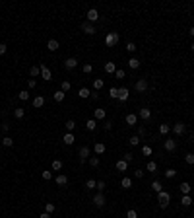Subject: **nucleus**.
<instances>
[{
    "label": "nucleus",
    "instance_id": "49",
    "mask_svg": "<svg viewBox=\"0 0 194 218\" xmlns=\"http://www.w3.org/2000/svg\"><path fill=\"white\" fill-rule=\"evenodd\" d=\"M184 162H187L188 166H192V164H194V154H187V156H184Z\"/></svg>",
    "mask_w": 194,
    "mask_h": 218
},
{
    "label": "nucleus",
    "instance_id": "13",
    "mask_svg": "<svg viewBox=\"0 0 194 218\" xmlns=\"http://www.w3.org/2000/svg\"><path fill=\"white\" fill-rule=\"evenodd\" d=\"M105 117H107V111L105 109H95V111H93V119H95V121H103Z\"/></svg>",
    "mask_w": 194,
    "mask_h": 218
},
{
    "label": "nucleus",
    "instance_id": "46",
    "mask_svg": "<svg viewBox=\"0 0 194 218\" xmlns=\"http://www.w3.org/2000/svg\"><path fill=\"white\" fill-rule=\"evenodd\" d=\"M52 170H55V171L62 170V162H60V160H55V162H52Z\"/></svg>",
    "mask_w": 194,
    "mask_h": 218
},
{
    "label": "nucleus",
    "instance_id": "31",
    "mask_svg": "<svg viewBox=\"0 0 194 218\" xmlns=\"http://www.w3.org/2000/svg\"><path fill=\"white\" fill-rule=\"evenodd\" d=\"M29 74H31L33 78L41 76V64H39V66H31V70H29Z\"/></svg>",
    "mask_w": 194,
    "mask_h": 218
},
{
    "label": "nucleus",
    "instance_id": "11",
    "mask_svg": "<svg viewBox=\"0 0 194 218\" xmlns=\"http://www.w3.org/2000/svg\"><path fill=\"white\" fill-rule=\"evenodd\" d=\"M31 103H33V107H35V109H39V107H43V105H45V97L43 96H35Z\"/></svg>",
    "mask_w": 194,
    "mask_h": 218
},
{
    "label": "nucleus",
    "instance_id": "57",
    "mask_svg": "<svg viewBox=\"0 0 194 218\" xmlns=\"http://www.w3.org/2000/svg\"><path fill=\"white\" fill-rule=\"evenodd\" d=\"M134 177H136V179H142V177H144V170H136V171H134Z\"/></svg>",
    "mask_w": 194,
    "mask_h": 218
},
{
    "label": "nucleus",
    "instance_id": "40",
    "mask_svg": "<svg viewBox=\"0 0 194 218\" xmlns=\"http://www.w3.org/2000/svg\"><path fill=\"white\" fill-rule=\"evenodd\" d=\"M23 115H25V111H23V107H18V109L14 111V117H16V119H22Z\"/></svg>",
    "mask_w": 194,
    "mask_h": 218
},
{
    "label": "nucleus",
    "instance_id": "12",
    "mask_svg": "<svg viewBox=\"0 0 194 218\" xmlns=\"http://www.w3.org/2000/svg\"><path fill=\"white\" fill-rule=\"evenodd\" d=\"M88 158H89V148H88V146H82V148H80V162L84 164Z\"/></svg>",
    "mask_w": 194,
    "mask_h": 218
},
{
    "label": "nucleus",
    "instance_id": "41",
    "mask_svg": "<svg viewBox=\"0 0 194 218\" xmlns=\"http://www.w3.org/2000/svg\"><path fill=\"white\" fill-rule=\"evenodd\" d=\"M128 142H130L132 146H138V144H140V137H138V134H134V137L128 138Z\"/></svg>",
    "mask_w": 194,
    "mask_h": 218
},
{
    "label": "nucleus",
    "instance_id": "62",
    "mask_svg": "<svg viewBox=\"0 0 194 218\" xmlns=\"http://www.w3.org/2000/svg\"><path fill=\"white\" fill-rule=\"evenodd\" d=\"M190 35H192V37H194V26H192V27H190Z\"/></svg>",
    "mask_w": 194,
    "mask_h": 218
},
{
    "label": "nucleus",
    "instance_id": "26",
    "mask_svg": "<svg viewBox=\"0 0 194 218\" xmlns=\"http://www.w3.org/2000/svg\"><path fill=\"white\" fill-rule=\"evenodd\" d=\"M78 96H80L82 100H85V97H89V96H91V92H89L88 88H80V92H78Z\"/></svg>",
    "mask_w": 194,
    "mask_h": 218
},
{
    "label": "nucleus",
    "instance_id": "3",
    "mask_svg": "<svg viewBox=\"0 0 194 218\" xmlns=\"http://www.w3.org/2000/svg\"><path fill=\"white\" fill-rule=\"evenodd\" d=\"M171 130L177 134V137H183V134L187 133V125H184V123H175V125L171 127Z\"/></svg>",
    "mask_w": 194,
    "mask_h": 218
},
{
    "label": "nucleus",
    "instance_id": "24",
    "mask_svg": "<svg viewBox=\"0 0 194 218\" xmlns=\"http://www.w3.org/2000/svg\"><path fill=\"white\" fill-rule=\"evenodd\" d=\"M85 129H88V130H95L97 129V121H95V119H89V121L85 123Z\"/></svg>",
    "mask_w": 194,
    "mask_h": 218
},
{
    "label": "nucleus",
    "instance_id": "10",
    "mask_svg": "<svg viewBox=\"0 0 194 218\" xmlns=\"http://www.w3.org/2000/svg\"><path fill=\"white\" fill-rule=\"evenodd\" d=\"M140 119H144V121H150L151 119V109H148V107H142L140 109Z\"/></svg>",
    "mask_w": 194,
    "mask_h": 218
},
{
    "label": "nucleus",
    "instance_id": "2",
    "mask_svg": "<svg viewBox=\"0 0 194 218\" xmlns=\"http://www.w3.org/2000/svg\"><path fill=\"white\" fill-rule=\"evenodd\" d=\"M118 39H121V35H118L117 31H109L107 37H105V45L107 47H115V45L118 43Z\"/></svg>",
    "mask_w": 194,
    "mask_h": 218
},
{
    "label": "nucleus",
    "instance_id": "47",
    "mask_svg": "<svg viewBox=\"0 0 194 218\" xmlns=\"http://www.w3.org/2000/svg\"><path fill=\"white\" fill-rule=\"evenodd\" d=\"M45 212L52 214V212H55V204H52V203H47V204H45Z\"/></svg>",
    "mask_w": 194,
    "mask_h": 218
},
{
    "label": "nucleus",
    "instance_id": "50",
    "mask_svg": "<svg viewBox=\"0 0 194 218\" xmlns=\"http://www.w3.org/2000/svg\"><path fill=\"white\" fill-rule=\"evenodd\" d=\"M122 160H124V162H126V164H130V162H132V160H134V156H132V154H130V152H126V154H124V156H122Z\"/></svg>",
    "mask_w": 194,
    "mask_h": 218
},
{
    "label": "nucleus",
    "instance_id": "27",
    "mask_svg": "<svg viewBox=\"0 0 194 218\" xmlns=\"http://www.w3.org/2000/svg\"><path fill=\"white\" fill-rule=\"evenodd\" d=\"M95 187H97V181H95V179H88V181H85V189H88V191H93Z\"/></svg>",
    "mask_w": 194,
    "mask_h": 218
},
{
    "label": "nucleus",
    "instance_id": "18",
    "mask_svg": "<svg viewBox=\"0 0 194 218\" xmlns=\"http://www.w3.org/2000/svg\"><path fill=\"white\" fill-rule=\"evenodd\" d=\"M62 140H64V144H68V146H70V144H74V142H76V137H74L72 133H66Z\"/></svg>",
    "mask_w": 194,
    "mask_h": 218
},
{
    "label": "nucleus",
    "instance_id": "37",
    "mask_svg": "<svg viewBox=\"0 0 194 218\" xmlns=\"http://www.w3.org/2000/svg\"><path fill=\"white\" fill-rule=\"evenodd\" d=\"M70 88H72V84H70V82L68 80H64L62 82V84H60V90H62V92L66 94V92H70Z\"/></svg>",
    "mask_w": 194,
    "mask_h": 218
},
{
    "label": "nucleus",
    "instance_id": "55",
    "mask_svg": "<svg viewBox=\"0 0 194 218\" xmlns=\"http://www.w3.org/2000/svg\"><path fill=\"white\" fill-rule=\"evenodd\" d=\"M103 129H105L107 133H109V130L113 129V123H111V121H105V123H103Z\"/></svg>",
    "mask_w": 194,
    "mask_h": 218
},
{
    "label": "nucleus",
    "instance_id": "33",
    "mask_svg": "<svg viewBox=\"0 0 194 218\" xmlns=\"http://www.w3.org/2000/svg\"><path fill=\"white\" fill-rule=\"evenodd\" d=\"M74 129H76V123H74L72 119H68V121H66V133H72Z\"/></svg>",
    "mask_w": 194,
    "mask_h": 218
},
{
    "label": "nucleus",
    "instance_id": "9",
    "mask_svg": "<svg viewBox=\"0 0 194 218\" xmlns=\"http://www.w3.org/2000/svg\"><path fill=\"white\" fill-rule=\"evenodd\" d=\"M64 66H66V70H74V68L78 66V59H74V57L66 59V60H64Z\"/></svg>",
    "mask_w": 194,
    "mask_h": 218
},
{
    "label": "nucleus",
    "instance_id": "19",
    "mask_svg": "<svg viewBox=\"0 0 194 218\" xmlns=\"http://www.w3.org/2000/svg\"><path fill=\"white\" fill-rule=\"evenodd\" d=\"M136 121H138V115H134V113H128V115H126V123H128V127H134Z\"/></svg>",
    "mask_w": 194,
    "mask_h": 218
},
{
    "label": "nucleus",
    "instance_id": "60",
    "mask_svg": "<svg viewBox=\"0 0 194 218\" xmlns=\"http://www.w3.org/2000/svg\"><path fill=\"white\" fill-rule=\"evenodd\" d=\"M6 51H8V47H6L4 43H0V57H2V55H6Z\"/></svg>",
    "mask_w": 194,
    "mask_h": 218
},
{
    "label": "nucleus",
    "instance_id": "32",
    "mask_svg": "<svg viewBox=\"0 0 194 218\" xmlns=\"http://www.w3.org/2000/svg\"><path fill=\"white\" fill-rule=\"evenodd\" d=\"M169 133H171V127L169 125H159V134L165 137V134H169Z\"/></svg>",
    "mask_w": 194,
    "mask_h": 218
},
{
    "label": "nucleus",
    "instance_id": "35",
    "mask_svg": "<svg viewBox=\"0 0 194 218\" xmlns=\"http://www.w3.org/2000/svg\"><path fill=\"white\" fill-rule=\"evenodd\" d=\"M121 185H122L124 189H130V187H132V179H130V177H122Z\"/></svg>",
    "mask_w": 194,
    "mask_h": 218
},
{
    "label": "nucleus",
    "instance_id": "51",
    "mask_svg": "<svg viewBox=\"0 0 194 218\" xmlns=\"http://www.w3.org/2000/svg\"><path fill=\"white\" fill-rule=\"evenodd\" d=\"M142 154L144 156H151V146H142Z\"/></svg>",
    "mask_w": 194,
    "mask_h": 218
},
{
    "label": "nucleus",
    "instance_id": "44",
    "mask_svg": "<svg viewBox=\"0 0 194 218\" xmlns=\"http://www.w3.org/2000/svg\"><path fill=\"white\" fill-rule=\"evenodd\" d=\"M146 170H148V171H151V173H154V171H155V170H157V164H155V162H148V166H146Z\"/></svg>",
    "mask_w": 194,
    "mask_h": 218
},
{
    "label": "nucleus",
    "instance_id": "56",
    "mask_svg": "<svg viewBox=\"0 0 194 218\" xmlns=\"http://www.w3.org/2000/svg\"><path fill=\"white\" fill-rule=\"evenodd\" d=\"M35 86H37L35 78H31V80H27V88H29V90H33V88H35Z\"/></svg>",
    "mask_w": 194,
    "mask_h": 218
},
{
    "label": "nucleus",
    "instance_id": "59",
    "mask_svg": "<svg viewBox=\"0 0 194 218\" xmlns=\"http://www.w3.org/2000/svg\"><path fill=\"white\" fill-rule=\"evenodd\" d=\"M95 189H97L99 193H101L103 189H105V181H97V187H95Z\"/></svg>",
    "mask_w": 194,
    "mask_h": 218
},
{
    "label": "nucleus",
    "instance_id": "34",
    "mask_svg": "<svg viewBox=\"0 0 194 218\" xmlns=\"http://www.w3.org/2000/svg\"><path fill=\"white\" fill-rule=\"evenodd\" d=\"M64 96H66V94L62 92V90H58V92H55V101H58V103H60V101H64Z\"/></svg>",
    "mask_w": 194,
    "mask_h": 218
},
{
    "label": "nucleus",
    "instance_id": "23",
    "mask_svg": "<svg viewBox=\"0 0 194 218\" xmlns=\"http://www.w3.org/2000/svg\"><path fill=\"white\" fill-rule=\"evenodd\" d=\"M93 150H95V154H103V152H105L107 148H105V144H103V142H95Z\"/></svg>",
    "mask_w": 194,
    "mask_h": 218
},
{
    "label": "nucleus",
    "instance_id": "8",
    "mask_svg": "<svg viewBox=\"0 0 194 218\" xmlns=\"http://www.w3.org/2000/svg\"><path fill=\"white\" fill-rule=\"evenodd\" d=\"M163 146H165V150H167V152H175L177 150V140H175V138H167Z\"/></svg>",
    "mask_w": 194,
    "mask_h": 218
},
{
    "label": "nucleus",
    "instance_id": "42",
    "mask_svg": "<svg viewBox=\"0 0 194 218\" xmlns=\"http://www.w3.org/2000/svg\"><path fill=\"white\" fill-rule=\"evenodd\" d=\"M82 70H84V74H91V72H93V66H91L89 63H85L84 66H82Z\"/></svg>",
    "mask_w": 194,
    "mask_h": 218
},
{
    "label": "nucleus",
    "instance_id": "21",
    "mask_svg": "<svg viewBox=\"0 0 194 218\" xmlns=\"http://www.w3.org/2000/svg\"><path fill=\"white\" fill-rule=\"evenodd\" d=\"M58 47H60V45H58V41H56V39H49V43H47L49 51H56Z\"/></svg>",
    "mask_w": 194,
    "mask_h": 218
},
{
    "label": "nucleus",
    "instance_id": "48",
    "mask_svg": "<svg viewBox=\"0 0 194 218\" xmlns=\"http://www.w3.org/2000/svg\"><path fill=\"white\" fill-rule=\"evenodd\" d=\"M115 76H117V80H124L126 72H124V70H118V68H117V72H115Z\"/></svg>",
    "mask_w": 194,
    "mask_h": 218
},
{
    "label": "nucleus",
    "instance_id": "61",
    "mask_svg": "<svg viewBox=\"0 0 194 218\" xmlns=\"http://www.w3.org/2000/svg\"><path fill=\"white\" fill-rule=\"evenodd\" d=\"M39 218H51V214H49V212H43V214H39Z\"/></svg>",
    "mask_w": 194,
    "mask_h": 218
},
{
    "label": "nucleus",
    "instance_id": "54",
    "mask_svg": "<svg viewBox=\"0 0 194 218\" xmlns=\"http://www.w3.org/2000/svg\"><path fill=\"white\" fill-rule=\"evenodd\" d=\"M138 137H140V138H142V137H146V127H142V125L138 127Z\"/></svg>",
    "mask_w": 194,
    "mask_h": 218
},
{
    "label": "nucleus",
    "instance_id": "38",
    "mask_svg": "<svg viewBox=\"0 0 194 218\" xmlns=\"http://www.w3.org/2000/svg\"><path fill=\"white\" fill-rule=\"evenodd\" d=\"M151 189H154L155 193H161L163 191V185L159 183V181H154V183H151Z\"/></svg>",
    "mask_w": 194,
    "mask_h": 218
},
{
    "label": "nucleus",
    "instance_id": "29",
    "mask_svg": "<svg viewBox=\"0 0 194 218\" xmlns=\"http://www.w3.org/2000/svg\"><path fill=\"white\" fill-rule=\"evenodd\" d=\"M99 162H101V160H99V156H89V166H91V167H97Z\"/></svg>",
    "mask_w": 194,
    "mask_h": 218
},
{
    "label": "nucleus",
    "instance_id": "4",
    "mask_svg": "<svg viewBox=\"0 0 194 218\" xmlns=\"http://www.w3.org/2000/svg\"><path fill=\"white\" fill-rule=\"evenodd\" d=\"M82 31H84L85 35H93L97 29H95V26H93V23H89L88 20H85V22H82Z\"/></svg>",
    "mask_w": 194,
    "mask_h": 218
},
{
    "label": "nucleus",
    "instance_id": "36",
    "mask_svg": "<svg viewBox=\"0 0 194 218\" xmlns=\"http://www.w3.org/2000/svg\"><path fill=\"white\" fill-rule=\"evenodd\" d=\"M12 144H14V138H10V137H4V138H2V146L10 148Z\"/></svg>",
    "mask_w": 194,
    "mask_h": 218
},
{
    "label": "nucleus",
    "instance_id": "30",
    "mask_svg": "<svg viewBox=\"0 0 194 218\" xmlns=\"http://www.w3.org/2000/svg\"><path fill=\"white\" fill-rule=\"evenodd\" d=\"M181 204H183V207H190V204H192L190 195H183V201H181Z\"/></svg>",
    "mask_w": 194,
    "mask_h": 218
},
{
    "label": "nucleus",
    "instance_id": "6",
    "mask_svg": "<svg viewBox=\"0 0 194 218\" xmlns=\"http://www.w3.org/2000/svg\"><path fill=\"white\" fill-rule=\"evenodd\" d=\"M85 16H88V22H89V23H95L97 20H99V12L95 10V8H89Z\"/></svg>",
    "mask_w": 194,
    "mask_h": 218
},
{
    "label": "nucleus",
    "instance_id": "20",
    "mask_svg": "<svg viewBox=\"0 0 194 218\" xmlns=\"http://www.w3.org/2000/svg\"><path fill=\"white\" fill-rule=\"evenodd\" d=\"M181 187V193H183V195H190V183H187V181H183L179 185Z\"/></svg>",
    "mask_w": 194,
    "mask_h": 218
},
{
    "label": "nucleus",
    "instance_id": "39",
    "mask_svg": "<svg viewBox=\"0 0 194 218\" xmlns=\"http://www.w3.org/2000/svg\"><path fill=\"white\" fill-rule=\"evenodd\" d=\"M175 175H177V171L173 170V167H169V170H165V177H167V179H173Z\"/></svg>",
    "mask_w": 194,
    "mask_h": 218
},
{
    "label": "nucleus",
    "instance_id": "16",
    "mask_svg": "<svg viewBox=\"0 0 194 218\" xmlns=\"http://www.w3.org/2000/svg\"><path fill=\"white\" fill-rule=\"evenodd\" d=\"M128 66L132 68V70L140 68V59H136V57H130V59H128Z\"/></svg>",
    "mask_w": 194,
    "mask_h": 218
},
{
    "label": "nucleus",
    "instance_id": "5",
    "mask_svg": "<svg viewBox=\"0 0 194 218\" xmlns=\"http://www.w3.org/2000/svg\"><path fill=\"white\" fill-rule=\"evenodd\" d=\"M134 88H136V92H146L148 90V80L146 78H138L136 84H134Z\"/></svg>",
    "mask_w": 194,
    "mask_h": 218
},
{
    "label": "nucleus",
    "instance_id": "52",
    "mask_svg": "<svg viewBox=\"0 0 194 218\" xmlns=\"http://www.w3.org/2000/svg\"><path fill=\"white\" fill-rule=\"evenodd\" d=\"M41 177L45 179V181H51V177H52V173L51 171H43V173H41Z\"/></svg>",
    "mask_w": 194,
    "mask_h": 218
},
{
    "label": "nucleus",
    "instance_id": "1",
    "mask_svg": "<svg viewBox=\"0 0 194 218\" xmlns=\"http://www.w3.org/2000/svg\"><path fill=\"white\" fill-rule=\"evenodd\" d=\"M157 203H159V207H161V208H167L169 203H171V195H169L167 191L157 193Z\"/></svg>",
    "mask_w": 194,
    "mask_h": 218
},
{
    "label": "nucleus",
    "instance_id": "45",
    "mask_svg": "<svg viewBox=\"0 0 194 218\" xmlns=\"http://www.w3.org/2000/svg\"><path fill=\"white\" fill-rule=\"evenodd\" d=\"M109 96H111V100H117V97H118V88H111L109 90Z\"/></svg>",
    "mask_w": 194,
    "mask_h": 218
},
{
    "label": "nucleus",
    "instance_id": "14",
    "mask_svg": "<svg viewBox=\"0 0 194 218\" xmlns=\"http://www.w3.org/2000/svg\"><path fill=\"white\" fill-rule=\"evenodd\" d=\"M41 78L43 80H51V70H49L47 64H41Z\"/></svg>",
    "mask_w": 194,
    "mask_h": 218
},
{
    "label": "nucleus",
    "instance_id": "22",
    "mask_svg": "<svg viewBox=\"0 0 194 218\" xmlns=\"http://www.w3.org/2000/svg\"><path fill=\"white\" fill-rule=\"evenodd\" d=\"M68 183V177H66L64 173H60V175H56V185H60V187H64V185Z\"/></svg>",
    "mask_w": 194,
    "mask_h": 218
},
{
    "label": "nucleus",
    "instance_id": "17",
    "mask_svg": "<svg viewBox=\"0 0 194 218\" xmlns=\"http://www.w3.org/2000/svg\"><path fill=\"white\" fill-rule=\"evenodd\" d=\"M103 68H105L107 74H115V72H117V64H115V63H105V66H103Z\"/></svg>",
    "mask_w": 194,
    "mask_h": 218
},
{
    "label": "nucleus",
    "instance_id": "7",
    "mask_svg": "<svg viewBox=\"0 0 194 218\" xmlns=\"http://www.w3.org/2000/svg\"><path fill=\"white\" fill-rule=\"evenodd\" d=\"M93 204H95V207H99V208H101V207H105V195L97 191V195L93 197Z\"/></svg>",
    "mask_w": 194,
    "mask_h": 218
},
{
    "label": "nucleus",
    "instance_id": "43",
    "mask_svg": "<svg viewBox=\"0 0 194 218\" xmlns=\"http://www.w3.org/2000/svg\"><path fill=\"white\" fill-rule=\"evenodd\" d=\"M18 96H19V100H22V101H27V100H29V92H27V90H23V92H19Z\"/></svg>",
    "mask_w": 194,
    "mask_h": 218
},
{
    "label": "nucleus",
    "instance_id": "28",
    "mask_svg": "<svg viewBox=\"0 0 194 218\" xmlns=\"http://www.w3.org/2000/svg\"><path fill=\"white\" fill-rule=\"evenodd\" d=\"M103 86H105V84H103V80H101V78H95V80H93V90H95V92H99V90H101Z\"/></svg>",
    "mask_w": 194,
    "mask_h": 218
},
{
    "label": "nucleus",
    "instance_id": "15",
    "mask_svg": "<svg viewBox=\"0 0 194 218\" xmlns=\"http://www.w3.org/2000/svg\"><path fill=\"white\" fill-rule=\"evenodd\" d=\"M117 100H121V101L128 100V88H118V97Z\"/></svg>",
    "mask_w": 194,
    "mask_h": 218
},
{
    "label": "nucleus",
    "instance_id": "58",
    "mask_svg": "<svg viewBox=\"0 0 194 218\" xmlns=\"http://www.w3.org/2000/svg\"><path fill=\"white\" fill-rule=\"evenodd\" d=\"M126 51H128V53H134L136 51V45L134 43H128V45H126Z\"/></svg>",
    "mask_w": 194,
    "mask_h": 218
},
{
    "label": "nucleus",
    "instance_id": "25",
    "mask_svg": "<svg viewBox=\"0 0 194 218\" xmlns=\"http://www.w3.org/2000/svg\"><path fill=\"white\" fill-rule=\"evenodd\" d=\"M117 170L118 171H126V170H128V164H126L124 160H118V162H117Z\"/></svg>",
    "mask_w": 194,
    "mask_h": 218
},
{
    "label": "nucleus",
    "instance_id": "63",
    "mask_svg": "<svg viewBox=\"0 0 194 218\" xmlns=\"http://www.w3.org/2000/svg\"><path fill=\"white\" fill-rule=\"evenodd\" d=\"M190 49H192V53H194V43H192V45H190Z\"/></svg>",
    "mask_w": 194,
    "mask_h": 218
},
{
    "label": "nucleus",
    "instance_id": "53",
    "mask_svg": "<svg viewBox=\"0 0 194 218\" xmlns=\"http://www.w3.org/2000/svg\"><path fill=\"white\" fill-rule=\"evenodd\" d=\"M126 218H138V212H136L134 208H130V210L126 212Z\"/></svg>",
    "mask_w": 194,
    "mask_h": 218
}]
</instances>
